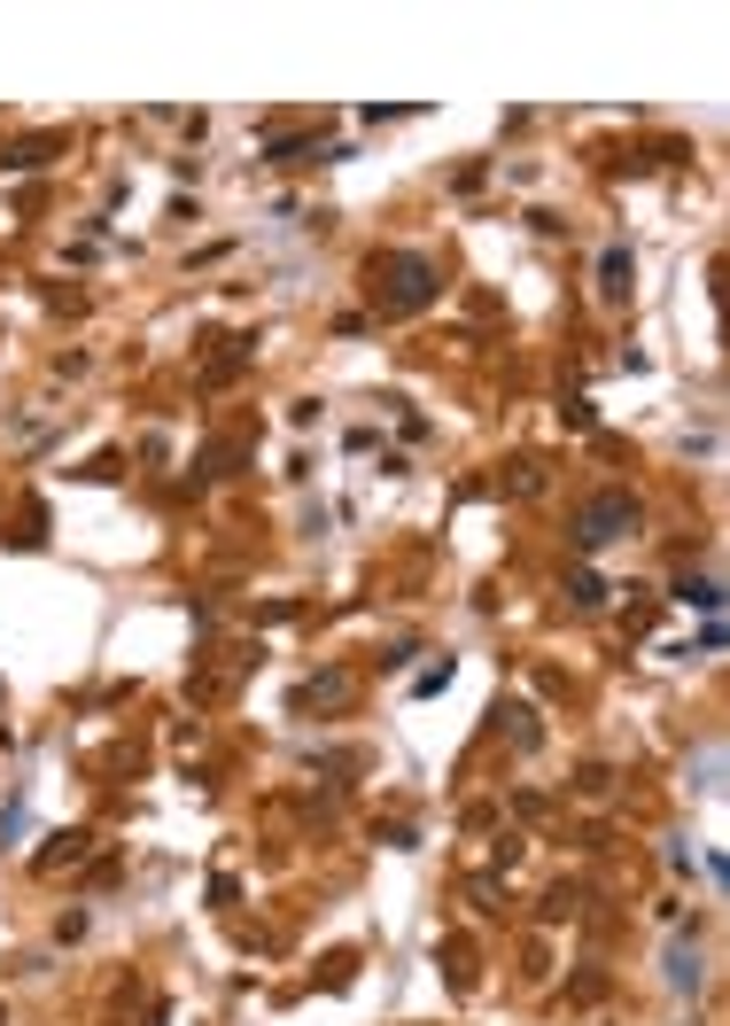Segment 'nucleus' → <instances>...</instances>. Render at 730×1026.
<instances>
[{"mask_svg": "<svg viewBox=\"0 0 730 1026\" xmlns=\"http://www.w3.org/2000/svg\"><path fill=\"white\" fill-rule=\"evenodd\" d=\"M621 288H629V256L614 249V256H606V296H621Z\"/></svg>", "mask_w": 730, "mask_h": 1026, "instance_id": "obj_2", "label": "nucleus"}, {"mask_svg": "<svg viewBox=\"0 0 730 1026\" xmlns=\"http://www.w3.org/2000/svg\"><path fill=\"white\" fill-rule=\"evenodd\" d=\"M621 522H637V505L629 498H606L591 522H583V545H606V537H621Z\"/></svg>", "mask_w": 730, "mask_h": 1026, "instance_id": "obj_1", "label": "nucleus"}]
</instances>
